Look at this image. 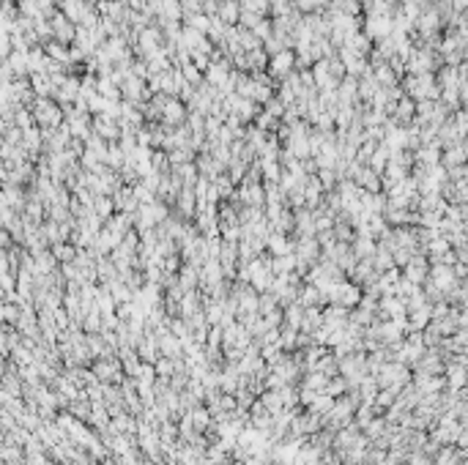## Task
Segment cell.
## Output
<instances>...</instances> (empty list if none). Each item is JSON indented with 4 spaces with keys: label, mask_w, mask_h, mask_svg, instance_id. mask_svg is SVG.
Instances as JSON below:
<instances>
[{
    "label": "cell",
    "mask_w": 468,
    "mask_h": 465,
    "mask_svg": "<svg viewBox=\"0 0 468 465\" xmlns=\"http://www.w3.org/2000/svg\"><path fill=\"white\" fill-rule=\"evenodd\" d=\"M405 266H408V271H405V274H408V282H413V285H416V282L424 279V274H427V260H424V258L408 260Z\"/></svg>",
    "instance_id": "cell-1"
},
{
    "label": "cell",
    "mask_w": 468,
    "mask_h": 465,
    "mask_svg": "<svg viewBox=\"0 0 468 465\" xmlns=\"http://www.w3.org/2000/svg\"><path fill=\"white\" fill-rule=\"evenodd\" d=\"M433 276H436V287L438 290H449V287L454 285V274L449 266H438L436 271H433Z\"/></svg>",
    "instance_id": "cell-2"
},
{
    "label": "cell",
    "mask_w": 468,
    "mask_h": 465,
    "mask_svg": "<svg viewBox=\"0 0 468 465\" xmlns=\"http://www.w3.org/2000/svg\"><path fill=\"white\" fill-rule=\"evenodd\" d=\"M290 66H293V55L290 52H280V55L271 60V74H288Z\"/></svg>",
    "instance_id": "cell-3"
},
{
    "label": "cell",
    "mask_w": 468,
    "mask_h": 465,
    "mask_svg": "<svg viewBox=\"0 0 468 465\" xmlns=\"http://www.w3.org/2000/svg\"><path fill=\"white\" fill-rule=\"evenodd\" d=\"M370 255H375V244L370 241V235H362L356 241V258H370Z\"/></svg>",
    "instance_id": "cell-4"
},
{
    "label": "cell",
    "mask_w": 468,
    "mask_h": 465,
    "mask_svg": "<svg viewBox=\"0 0 468 465\" xmlns=\"http://www.w3.org/2000/svg\"><path fill=\"white\" fill-rule=\"evenodd\" d=\"M268 246H271V255H288V241L282 238V235H271L268 238Z\"/></svg>",
    "instance_id": "cell-5"
},
{
    "label": "cell",
    "mask_w": 468,
    "mask_h": 465,
    "mask_svg": "<svg viewBox=\"0 0 468 465\" xmlns=\"http://www.w3.org/2000/svg\"><path fill=\"white\" fill-rule=\"evenodd\" d=\"M298 252H301L304 260H309L312 255H318V241L315 238H304L301 244H298Z\"/></svg>",
    "instance_id": "cell-6"
},
{
    "label": "cell",
    "mask_w": 468,
    "mask_h": 465,
    "mask_svg": "<svg viewBox=\"0 0 468 465\" xmlns=\"http://www.w3.org/2000/svg\"><path fill=\"white\" fill-rule=\"evenodd\" d=\"M219 17L225 19V22H236V19H239V6L230 0V3H225V6L219 9Z\"/></svg>",
    "instance_id": "cell-7"
},
{
    "label": "cell",
    "mask_w": 468,
    "mask_h": 465,
    "mask_svg": "<svg viewBox=\"0 0 468 465\" xmlns=\"http://www.w3.org/2000/svg\"><path fill=\"white\" fill-rule=\"evenodd\" d=\"M178 205L184 208V214H192V208H194V194L186 189V192H184V194H181V197H178Z\"/></svg>",
    "instance_id": "cell-8"
},
{
    "label": "cell",
    "mask_w": 468,
    "mask_h": 465,
    "mask_svg": "<svg viewBox=\"0 0 468 465\" xmlns=\"http://www.w3.org/2000/svg\"><path fill=\"white\" fill-rule=\"evenodd\" d=\"M444 161H446V164H452V161H463V151H460V148H454V151H449L444 156Z\"/></svg>",
    "instance_id": "cell-9"
},
{
    "label": "cell",
    "mask_w": 468,
    "mask_h": 465,
    "mask_svg": "<svg viewBox=\"0 0 468 465\" xmlns=\"http://www.w3.org/2000/svg\"><path fill=\"white\" fill-rule=\"evenodd\" d=\"M304 304H312V301H321V293L318 290H312V287H307V290H304Z\"/></svg>",
    "instance_id": "cell-10"
},
{
    "label": "cell",
    "mask_w": 468,
    "mask_h": 465,
    "mask_svg": "<svg viewBox=\"0 0 468 465\" xmlns=\"http://www.w3.org/2000/svg\"><path fill=\"white\" fill-rule=\"evenodd\" d=\"M241 22H244V25H249V28H255V25H257V14H255V11H244Z\"/></svg>",
    "instance_id": "cell-11"
}]
</instances>
